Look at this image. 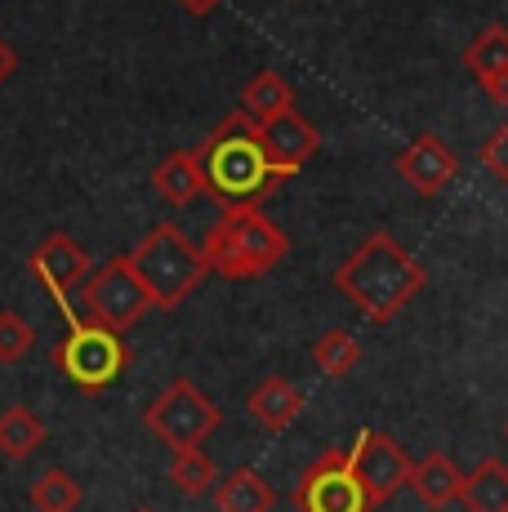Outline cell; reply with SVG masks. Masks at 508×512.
Masks as SVG:
<instances>
[{
    "instance_id": "cell-1",
    "label": "cell",
    "mask_w": 508,
    "mask_h": 512,
    "mask_svg": "<svg viewBox=\"0 0 508 512\" xmlns=\"http://www.w3.org/2000/svg\"><path fill=\"white\" fill-rule=\"evenodd\" d=\"M192 156H197L205 192L219 201V210H259L286 183V174L263 147L259 121H250L246 112L223 116L201 139V147H192Z\"/></svg>"
},
{
    "instance_id": "cell-2",
    "label": "cell",
    "mask_w": 508,
    "mask_h": 512,
    "mask_svg": "<svg viewBox=\"0 0 508 512\" xmlns=\"http://www.w3.org/2000/svg\"><path fill=\"white\" fill-rule=\"evenodd\" d=\"M428 272L397 236L370 232L366 241L335 268V285L348 303L375 326H388L397 312L424 290Z\"/></svg>"
},
{
    "instance_id": "cell-3",
    "label": "cell",
    "mask_w": 508,
    "mask_h": 512,
    "mask_svg": "<svg viewBox=\"0 0 508 512\" xmlns=\"http://www.w3.org/2000/svg\"><path fill=\"white\" fill-rule=\"evenodd\" d=\"M286 254H290V236L263 210H223L219 223H214L201 241L205 268L228 281L268 277Z\"/></svg>"
},
{
    "instance_id": "cell-4",
    "label": "cell",
    "mask_w": 508,
    "mask_h": 512,
    "mask_svg": "<svg viewBox=\"0 0 508 512\" xmlns=\"http://www.w3.org/2000/svg\"><path fill=\"white\" fill-rule=\"evenodd\" d=\"M125 259H130L134 277L143 281V290H148L152 308H161V312H174L210 277V268L201 259V245H192L183 236V228H174V223H156L148 236L134 241V250Z\"/></svg>"
},
{
    "instance_id": "cell-5",
    "label": "cell",
    "mask_w": 508,
    "mask_h": 512,
    "mask_svg": "<svg viewBox=\"0 0 508 512\" xmlns=\"http://www.w3.org/2000/svg\"><path fill=\"white\" fill-rule=\"evenodd\" d=\"M50 361L76 392L99 397V392L112 388V383L125 374V366H130V343H125L116 330L99 326V321H72L67 339L54 343Z\"/></svg>"
},
{
    "instance_id": "cell-6",
    "label": "cell",
    "mask_w": 508,
    "mask_h": 512,
    "mask_svg": "<svg viewBox=\"0 0 508 512\" xmlns=\"http://www.w3.org/2000/svg\"><path fill=\"white\" fill-rule=\"evenodd\" d=\"M223 423L219 406L192 379H174L161 397L143 410V428L161 437L170 450H197L205 437Z\"/></svg>"
},
{
    "instance_id": "cell-7",
    "label": "cell",
    "mask_w": 508,
    "mask_h": 512,
    "mask_svg": "<svg viewBox=\"0 0 508 512\" xmlns=\"http://www.w3.org/2000/svg\"><path fill=\"white\" fill-rule=\"evenodd\" d=\"M81 303H85V321H99V326L116 330V334L130 330L134 321L152 308L148 290L134 277L125 254H116V259H107L103 268L90 272V281H85V290H81Z\"/></svg>"
},
{
    "instance_id": "cell-8",
    "label": "cell",
    "mask_w": 508,
    "mask_h": 512,
    "mask_svg": "<svg viewBox=\"0 0 508 512\" xmlns=\"http://www.w3.org/2000/svg\"><path fill=\"white\" fill-rule=\"evenodd\" d=\"M290 504L299 512H370L348 450H326L304 468L299 486L290 490Z\"/></svg>"
},
{
    "instance_id": "cell-9",
    "label": "cell",
    "mask_w": 508,
    "mask_h": 512,
    "mask_svg": "<svg viewBox=\"0 0 508 512\" xmlns=\"http://www.w3.org/2000/svg\"><path fill=\"white\" fill-rule=\"evenodd\" d=\"M348 459H353V472H357L361 490H366L370 508L388 504L397 490L410 486V468H415V459H410L406 450L397 446L388 432H379V428L357 432V441H353V450H348Z\"/></svg>"
},
{
    "instance_id": "cell-10",
    "label": "cell",
    "mask_w": 508,
    "mask_h": 512,
    "mask_svg": "<svg viewBox=\"0 0 508 512\" xmlns=\"http://www.w3.org/2000/svg\"><path fill=\"white\" fill-rule=\"evenodd\" d=\"M27 268H32V277L54 294V303L63 308L67 326H72V321H76V312H72V294H76V290H85V281H90V272H94L90 254H85L67 232H50V236H45V241L32 250Z\"/></svg>"
},
{
    "instance_id": "cell-11",
    "label": "cell",
    "mask_w": 508,
    "mask_h": 512,
    "mask_svg": "<svg viewBox=\"0 0 508 512\" xmlns=\"http://www.w3.org/2000/svg\"><path fill=\"white\" fill-rule=\"evenodd\" d=\"M397 174H402V179L415 187V192L437 196V192H446V187L455 183V174H459V156L451 152V143H446L442 134L424 130L415 143L406 147L402 156H397Z\"/></svg>"
},
{
    "instance_id": "cell-12",
    "label": "cell",
    "mask_w": 508,
    "mask_h": 512,
    "mask_svg": "<svg viewBox=\"0 0 508 512\" xmlns=\"http://www.w3.org/2000/svg\"><path fill=\"white\" fill-rule=\"evenodd\" d=\"M259 134H263V147H268V156L277 161V170L286 174V179H295V174L304 170L308 156L321 147L317 125L304 121L299 112H286V116H277V121L259 125Z\"/></svg>"
},
{
    "instance_id": "cell-13",
    "label": "cell",
    "mask_w": 508,
    "mask_h": 512,
    "mask_svg": "<svg viewBox=\"0 0 508 512\" xmlns=\"http://www.w3.org/2000/svg\"><path fill=\"white\" fill-rule=\"evenodd\" d=\"M246 410L263 432H286L290 423L304 415V392H299L290 379H281V374H268V379L246 397Z\"/></svg>"
},
{
    "instance_id": "cell-14",
    "label": "cell",
    "mask_w": 508,
    "mask_h": 512,
    "mask_svg": "<svg viewBox=\"0 0 508 512\" xmlns=\"http://www.w3.org/2000/svg\"><path fill=\"white\" fill-rule=\"evenodd\" d=\"M464 481L468 477L455 468L451 455H428V459H419V464L410 468V490L419 495V504H424V508H451V504H459Z\"/></svg>"
},
{
    "instance_id": "cell-15",
    "label": "cell",
    "mask_w": 508,
    "mask_h": 512,
    "mask_svg": "<svg viewBox=\"0 0 508 512\" xmlns=\"http://www.w3.org/2000/svg\"><path fill=\"white\" fill-rule=\"evenodd\" d=\"M272 508H277V490L254 468H237L232 477H223L214 486V512H272Z\"/></svg>"
},
{
    "instance_id": "cell-16",
    "label": "cell",
    "mask_w": 508,
    "mask_h": 512,
    "mask_svg": "<svg viewBox=\"0 0 508 512\" xmlns=\"http://www.w3.org/2000/svg\"><path fill=\"white\" fill-rule=\"evenodd\" d=\"M152 187L165 205H192L197 196H205L201 165L192 152H170L161 165L152 170Z\"/></svg>"
},
{
    "instance_id": "cell-17",
    "label": "cell",
    "mask_w": 508,
    "mask_h": 512,
    "mask_svg": "<svg viewBox=\"0 0 508 512\" xmlns=\"http://www.w3.org/2000/svg\"><path fill=\"white\" fill-rule=\"evenodd\" d=\"M464 512H508V464L504 459H482L464 481V495H459Z\"/></svg>"
},
{
    "instance_id": "cell-18",
    "label": "cell",
    "mask_w": 508,
    "mask_h": 512,
    "mask_svg": "<svg viewBox=\"0 0 508 512\" xmlns=\"http://www.w3.org/2000/svg\"><path fill=\"white\" fill-rule=\"evenodd\" d=\"M41 441H45V423L32 406H5L0 410V455H5L9 464L32 459L36 450H41Z\"/></svg>"
},
{
    "instance_id": "cell-19",
    "label": "cell",
    "mask_w": 508,
    "mask_h": 512,
    "mask_svg": "<svg viewBox=\"0 0 508 512\" xmlns=\"http://www.w3.org/2000/svg\"><path fill=\"white\" fill-rule=\"evenodd\" d=\"M241 112H246L250 121L268 125V121H277V116L295 112V90H290L286 76L259 72V76H254V81L246 85V90H241Z\"/></svg>"
},
{
    "instance_id": "cell-20",
    "label": "cell",
    "mask_w": 508,
    "mask_h": 512,
    "mask_svg": "<svg viewBox=\"0 0 508 512\" xmlns=\"http://www.w3.org/2000/svg\"><path fill=\"white\" fill-rule=\"evenodd\" d=\"M464 67L477 85L495 81V76L508 72V27L504 23H491L473 36V45L464 49Z\"/></svg>"
},
{
    "instance_id": "cell-21",
    "label": "cell",
    "mask_w": 508,
    "mask_h": 512,
    "mask_svg": "<svg viewBox=\"0 0 508 512\" xmlns=\"http://www.w3.org/2000/svg\"><path fill=\"white\" fill-rule=\"evenodd\" d=\"M32 508L36 512H76L85 504V490H81V481L72 477V472H63V468H50V472H41V477L32 481Z\"/></svg>"
},
{
    "instance_id": "cell-22",
    "label": "cell",
    "mask_w": 508,
    "mask_h": 512,
    "mask_svg": "<svg viewBox=\"0 0 508 512\" xmlns=\"http://www.w3.org/2000/svg\"><path fill=\"white\" fill-rule=\"evenodd\" d=\"M312 361L326 379H344L361 366V343L348 330H326L317 343H312Z\"/></svg>"
},
{
    "instance_id": "cell-23",
    "label": "cell",
    "mask_w": 508,
    "mask_h": 512,
    "mask_svg": "<svg viewBox=\"0 0 508 512\" xmlns=\"http://www.w3.org/2000/svg\"><path fill=\"white\" fill-rule=\"evenodd\" d=\"M170 481L183 490L188 499H201L214 490V481H219V472H214V464L201 455V450H174L170 459Z\"/></svg>"
},
{
    "instance_id": "cell-24",
    "label": "cell",
    "mask_w": 508,
    "mask_h": 512,
    "mask_svg": "<svg viewBox=\"0 0 508 512\" xmlns=\"http://www.w3.org/2000/svg\"><path fill=\"white\" fill-rule=\"evenodd\" d=\"M36 348V330L27 326L18 312H0V366H14Z\"/></svg>"
},
{
    "instance_id": "cell-25",
    "label": "cell",
    "mask_w": 508,
    "mask_h": 512,
    "mask_svg": "<svg viewBox=\"0 0 508 512\" xmlns=\"http://www.w3.org/2000/svg\"><path fill=\"white\" fill-rule=\"evenodd\" d=\"M477 161L486 165V174H491V179H500V183L508 187V125H500V130H495L491 139L482 143Z\"/></svg>"
},
{
    "instance_id": "cell-26",
    "label": "cell",
    "mask_w": 508,
    "mask_h": 512,
    "mask_svg": "<svg viewBox=\"0 0 508 512\" xmlns=\"http://www.w3.org/2000/svg\"><path fill=\"white\" fill-rule=\"evenodd\" d=\"M14 72H18V54H14V45L0 36V85H5Z\"/></svg>"
},
{
    "instance_id": "cell-27",
    "label": "cell",
    "mask_w": 508,
    "mask_h": 512,
    "mask_svg": "<svg viewBox=\"0 0 508 512\" xmlns=\"http://www.w3.org/2000/svg\"><path fill=\"white\" fill-rule=\"evenodd\" d=\"M482 94L491 98L495 107H508V72H504V76H495V81H486V85H482Z\"/></svg>"
},
{
    "instance_id": "cell-28",
    "label": "cell",
    "mask_w": 508,
    "mask_h": 512,
    "mask_svg": "<svg viewBox=\"0 0 508 512\" xmlns=\"http://www.w3.org/2000/svg\"><path fill=\"white\" fill-rule=\"evenodd\" d=\"M183 9H188V14H210L214 5H219V0H179Z\"/></svg>"
},
{
    "instance_id": "cell-29",
    "label": "cell",
    "mask_w": 508,
    "mask_h": 512,
    "mask_svg": "<svg viewBox=\"0 0 508 512\" xmlns=\"http://www.w3.org/2000/svg\"><path fill=\"white\" fill-rule=\"evenodd\" d=\"M134 512H152V508H134Z\"/></svg>"
},
{
    "instance_id": "cell-30",
    "label": "cell",
    "mask_w": 508,
    "mask_h": 512,
    "mask_svg": "<svg viewBox=\"0 0 508 512\" xmlns=\"http://www.w3.org/2000/svg\"><path fill=\"white\" fill-rule=\"evenodd\" d=\"M504 437H508V423H504Z\"/></svg>"
}]
</instances>
